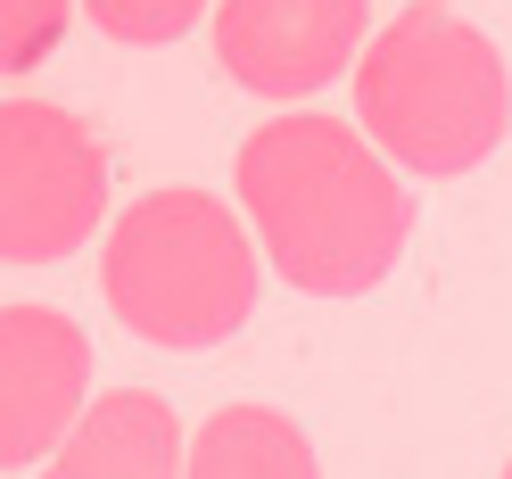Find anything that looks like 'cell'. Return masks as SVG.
<instances>
[{
	"label": "cell",
	"mask_w": 512,
	"mask_h": 479,
	"mask_svg": "<svg viewBox=\"0 0 512 479\" xmlns=\"http://www.w3.org/2000/svg\"><path fill=\"white\" fill-rule=\"evenodd\" d=\"M240 215L306 298H364L405 257L413 199L339 116H273L240 141Z\"/></svg>",
	"instance_id": "cell-1"
},
{
	"label": "cell",
	"mask_w": 512,
	"mask_h": 479,
	"mask_svg": "<svg viewBox=\"0 0 512 479\" xmlns=\"http://www.w3.org/2000/svg\"><path fill=\"white\" fill-rule=\"evenodd\" d=\"M356 124L413 174H471L512 124L504 50L446 0H413L356 58Z\"/></svg>",
	"instance_id": "cell-2"
},
{
	"label": "cell",
	"mask_w": 512,
	"mask_h": 479,
	"mask_svg": "<svg viewBox=\"0 0 512 479\" xmlns=\"http://www.w3.org/2000/svg\"><path fill=\"white\" fill-rule=\"evenodd\" d=\"M100 290L133 339L215 347L256 306V248L215 190H149L108 223Z\"/></svg>",
	"instance_id": "cell-3"
},
{
	"label": "cell",
	"mask_w": 512,
	"mask_h": 479,
	"mask_svg": "<svg viewBox=\"0 0 512 479\" xmlns=\"http://www.w3.org/2000/svg\"><path fill=\"white\" fill-rule=\"evenodd\" d=\"M108 215V141L50 100L0 108V257L50 265Z\"/></svg>",
	"instance_id": "cell-4"
},
{
	"label": "cell",
	"mask_w": 512,
	"mask_h": 479,
	"mask_svg": "<svg viewBox=\"0 0 512 479\" xmlns=\"http://www.w3.org/2000/svg\"><path fill=\"white\" fill-rule=\"evenodd\" d=\"M372 50V0H215V58L256 100H306Z\"/></svg>",
	"instance_id": "cell-5"
},
{
	"label": "cell",
	"mask_w": 512,
	"mask_h": 479,
	"mask_svg": "<svg viewBox=\"0 0 512 479\" xmlns=\"http://www.w3.org/2000/svg\"><path fill=\"white\" fill-rule=\"evenodd\" d=\"M83 380H91V339L58 306L9 298L0 314V471L50 463L83 422Z\"/></svg>",
	"instance_id": "cell-6"
},
{
	"label": "cell",
	"mask_w": 512,
	"mask_h": 479,
	"mask_svg": "<svg viewBox=\"0 0 512 479\" xmlns=\"http://www.w3.org/2000/svg\"><path fill=\"white\" fill-rule=\"evenodd\" d=\"M190 446L166 397L149 389H108L91 397V413L75 422V438L42 463V479H182Z\"/></svg>",
	"instance_id": "cell-7"
},
{
	"label": "cell",
	"mask_w": 512,
	"mask_h": 479,
	"mask_svg": "<svg viewBox=\"0 0 512 479\" xmlns=\"http://www.w3.org/2000/svg\"><path fill=\"white\" fill-rule=\"evenodd\" d=\"M182 479H323L306 430L273 405H215L190 430V471Z\"/></svg>",
	"instance_id": "cell-8"
},
{
	"label": "cell",
	"mask_w": 512,
	"mask_h": 479,
	"mask_svg": "<svg viewBox=\"0 0 512 479\" xmlns=\"http://www.w3.org/2000/svg\"><path fill=\"white\" fill-rule=\"evenodd\" d=\"M67 17H75V0H0V75L17 83L25 67H42L58 34H67Z\"/></svg>",
	"instance_id": "cell-9"
},
{
	"label": "cell",
	"mask_w": 512,
	"mask_h": 479,
	"mask_svg": "<svg viewBox=\"0 0 512 479\" xmlns=\"http://www.w3.org/2000/svg\"><path fill=\"white\" fill-rule=\"evenodd\" d=\"M83 17L116 42H182L207 17V0H83Z\"/></svg>",
	"instance_id": "cell-10"
},
{
	"label": "cell",
	"mask_w": 512,
	"mask_h": 479,
	"mask_svg": "<svg viewBox=\"0 0 512 479\" xmlns=\"http://www.w3.org/2000/svg\"><path fill=\"white\" fill-rule=\"evenodd\" d=\"M504 479H512V463H504Z\"/></svg>",
	"instance_id": "cell-11"
}]
</instances>
